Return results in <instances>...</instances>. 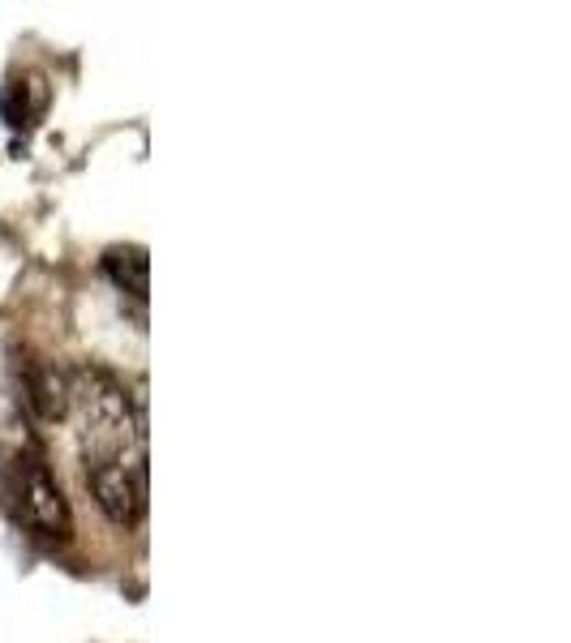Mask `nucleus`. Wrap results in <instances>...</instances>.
<instances>
[{
	"label": "nucleus",
	"instance_id": "1",
	"mask_svg": "<svg viewBox=\"0 0 571 643\" xmlns=\"http://www.w3.org/2000/svg\"><path fill=\"white\" fill-rule=\"evenodd\" d=\"M69 412L78 421L82 472L95 506L117 527H138L147 515V412L121 382L78 364L69 373Z\"/></svg>",
	"mask_w": 571,
	"mask_h": 643
},
{
	"label": "nucleus",
	"instance_id": "2",
	"mask_svg": "<svg viewBox=\"0 0 571 643\" xmlns=\"http://www.w3.org/2000/svg\"><path fill=\"white\" fill-rule=\"evenodd\" d=\"M9 498H13L18 520L26 523L35 536H43V541H69L74 536V511H69L61 484L35 450H18L9 459Z\"/></svg>",
	"mask_w": 571,
	"mask_h": 643
},
{
	"label": "nucleus",
	"instance_id": "3",
	"mask_svg": "<svg viewBox=\"0 0 571 643\" xmlns=\"http://www.w3.org/2000/svg\"><path fill=\"white\" fill-rule=\"evenodd\" d=\"M22 391L43 421H61L69 412V373H56L43 361H22Z\"/></svg>",
	"mask_w": 571,
	"mask_h": 643
},
{
	"label": "nucleus",
	"instance_id": "4",
	"mask_svg": "<svg viewBox=\"0 0 571 643\" xmlns=\"http://www.w3.org/2000/svg\"><path fill=\"white\" fill-rule=\"evenodd\" d=\"M104 275L117 283L129 296H147L151 287V258L142 244H112L104 253Z\"/></svg>",
	"mask_w": 571,
	"mask_h": 643
}]
</instances>
